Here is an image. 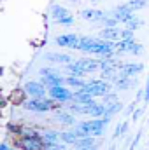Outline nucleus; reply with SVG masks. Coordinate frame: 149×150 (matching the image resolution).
<instances>
[{"mask_svg": "<svg viewBox=\"0 0 149 150\" xmlns=\"http://www.w3.org/2000/svg\"><path fill=\"white\" fill-rule=\"evenodd\" d=\"M109 120H111L109 117H93V119L77 122L72 127L75 129V133H77L79 138H82V136H95V138H100V136H104Z\"/></svg>", "mask_w": 149, "mask_h": 150, "instance_id": "f257e3e1", "label": "nucleus"}, {"mask_svg": "<svg viewBox=\"0 0 149 150\" xmlns=\"http://www.w3.org/2000/svg\"><path fill=\"white\" fill-rule=\"evenodd\" d=\"M65 67V70L69 72V74H74V75H81V77H84V75L88 74H93V72H98L100 70V59H93V58H81V59H77V61H72V63H69V65H63Z\"/></svg>", "mask_w": 149, "mask_h": 150, "instance_id": "f03ea898", "label": "nucleus"}, {"mask_svg": "<svg viewBox=\"0 0 149 150\" xmlns=\"http://www.w3.org/2000/svg\"><path fill=\"white\" fill-rule=\"evenodd\" d=\"M58 107V101H54L53 98H30L23 103V108L28 110V112H35V113H42V112H49V110H54Z\"/></svg>", "mask_w": 149, "mask_h": 150, "instance_id": "7ed1b4c3", "label": "nucleus"}, {"mask_svg": "<svg viewBox=\"0 0 149 150\" xmlns=\"http://www.w3.org/2000/svg\"><path fill=\"white\" fill-rule=\"evenodd\" d=\"M88 54H95V56H116V42L114 40H105V38H93V44L90 47Z\"/></svg>", "mask_w": 149, "mask_h": 150, "instance_id": "20e7f679", "label": "nucleus"}, {"mask_svg": "<svg viewBox=\"0 0 149 150\" xmlns=\"http://www.w3.org/2000/svg\"><path fill=\"white\" fill-rule=\"evenodd\" d=\"M112 86L109 80H105V79H93V80H88V84L82 87L86 93H90L91 96H95V98H104L109 91H112Z\"/></svg>", "mask_w": 149, "mask_h": 150, "instance_id": "39448f33", "label": "nucleus"}, {"mask_svg": "<svg viewBox=\"0 0 149 150\" xmlns=\"http://www.w3.org/2000/svg\"><path fill=\"white\" fill-rule=\"evenodd\" d=\"M40 82L49 89V87H53V86H62V84H65V77H62V74L58 72V70H54V68H51V67H47V68H40Z\"/></svg>", "mask_w": 149, "mask_h": 150, "instance_id": "423d86ee", "label": "nucleus"}, {"mask_svg": "<svg viewBox=\"0 0 149 150\" xmlns=\"http://www.w3.org/2000/svg\"><path fill=\"white\" fill-rule=\"evenodd\" d=\"M47 96L53 98V100L58 101V103H67V101H72L74 91H72V87H65V86L62 84V86H53V87H49V89H47Z\"/></svg>", "mask_w": 149, "mask_h": 150, "instance_id": "0eeeda50", "label": "nucleus"}, {"mask_svg": "<svg viewBox=\"0 0 149 150\" xmlns=\"http://www.w3.org/2000/svg\"><path fill=\"white\" fill-rule=\"evenodd\" d=\"M51 18L56 25H62V26H70L74 23V16L62 5H53L51 7Z\"/></svg>", "mask_w": 149, "mask_h": 150, "instance_id": "6e6552de", "label": "nucleus"}, {"mask_svg": "<svg viewBox=\"0 0 149 150\" xmlns=\"http://www.w3.org/2000/svg\"><path fill=\"white\" fill-rule=\"evenodd\" d=\"M14 147H18L19 150H44L46 143L40 136H27V138L21 136L14 143Z\"/></svg>", "mask_w": 149, "mask_h": 150, "instance_id": "1a4fd4ad", "label": "nucleus"}, {"mask_svg": "<svg viewBox=\"0 0 149 150\" xmlns=\"http://www.w3.org/2000/svg\"><path fill=\"white\" fill-rule=\"evenodd\" d=\"M23 91H25L30 98H44V96L47 94V87H46L42 82H39V80H30V82H27V84L23 86Z\"/></svg>", "mask_w": 149, "mask_h": 150, "instance_id": "9d476101", "label": "nucleus"}, {"mask_svg": "<svg viewBox=\"0 0 149 150\" xmlns=\"http://www.w3.org/2000/svg\"><path fill=\"white\" fill-rule=\"evenodd\" d=\"M79 40H81V37L75 35V33H63V35H58L54 38V44L58 47H67V49H75L77 51Z\"/></svg>", "mask_w": 149, "mask_h": 150, "instance_id": "9b49d317", "label": "nucleus"}, {"mask_svg": "<svg viewBox=\"0 0 149 150\" xmlns=\"http://www.w3.org/2000/svg\"><path fill=\"white\" fill-rule=\"evenodd\" d=\"M107 11H102V9H95V7H88V9H82L81 11V18L90 21V23H102V19L105 18Z\"/></svg>", "mask_w": 149, "mask_h": 150, "instance_id": "f8f14e48", "label": "nucleus"}, {"mask_svg": "<svg viewBox=\"0 0 149 150\" xmlns=\"http://www.w3.org/2000/svg\"><path fill=\"white\" fill-rule=\"evenodd\" d=\"M109 12H111L114 18H117V19H119V23H123V25H125V23H126L133 14H135V12L130 9V5H128V4H121V5H117V7L111 9Z\"/></svg>", "mask_w": 149, "mask_h": 150, "instance_id": "ddd939ff", "label": "nucleus"}, {"mask_svg": "<svg viewBox=\"0 0 149 150\" xmlns=\"http://www.w3.org/2000/svg\"><path fill=\"white\" fill-rule=\"evenodd\" d=\"M44 59L49 61L51 65H69L72 63V56L67 54V52H46L44 54Z\"/></svg>", "mask_w": 149, "mask_h": 150, "instance_id": "4468645a", "label": "nucleus"}, {"mask_svg": "<svg viewBox=\"0 0 149 150\" xmlns=\"http://www.w3.org/2000/svg\"><path fill=\"white\" fill-rule=\"evenodd\" d=\"M142 70H144L142 63H121V67H119L121 77H137Z\"/></svg>", "mask_w": 149, "mask_h": 150, "instance_id": "2eb2a0df", "label": "nucleus"}, {"mask_svg": "<svg viewBox=\"0 0 149 150\" xmlns=\"http://www.w3.org/2000/svg\"><path fill=\"white\" fill-rule=\"evenodd\" d=\"M75 113H72L69 108L67 110H56L54 112V122L62 124V126H75Z\"/></svg>", "mask_w": 149, "mask_h": 150, "instance_id": "dca6fc26", "label": "nucleus"}, {"mask_svg": "<svg viewBox=\"0 0 149 150\" xmlns=\"http://www.w3.org/2000/svg\"><path fill=\"white\" fill-rule=\"evenodd\" d=\"M133 44H135V38H119V40L116 42V56L130 54Z\"/></svg>", "mask_w": 149, "mask_h": 150, "instance_id": "f3484780", "label": "nucleus"}, {"mask_svg": "<svg viewBox=\"0 0 149 150\" xmlns=\"http://www.w3.org/2000/svg\"><path fill=\"white\" fill-rule=\"evenodd\" d=\"M72 101H74V103H81V105H93V103H97V101H95V96H91V94L86 93L84 89H75Z\"/></svg>", "mask_w": 149, "mask_h": 150, "instance_id": "a211bd4d", "label": "nucleus"}, {"mask_svg": "<svg viewBox=\"0 0 149 150\" xmlns=\"http://www.w3.org/2000/svg\"><path fill=\"white\" fill-rule=\"evenodd\" d=\"M40 138L44 140L46 145H49V143H58V142H62V131H58V129H44V131L40 133Z\"/></svg>", "mask_w": 149, "mask_h": 150, "instance_id": "6ab92c4d", "label": "nucleus"}, {"mask_svg": "<svg viewBox=\"0 0 149 150\" xmlns=\"http://www.w3.org/2000/svg\"><path fill=\"white\" fill-rule=\"evenodd\" d=\"M133 86H137V79L135 77H119L114 82V89L116 91H128Z\"/></svg>", "mask_w": 149, "mask_h": 150, "instance_id": "aec40b11", "label": "nucleus"}, {"mask_svg": "<svg viewBox=\"0 0 149 150\" xmlns=\"http://www.w3.org/2000/svg\"><path fill=\"white\" fill-rule=\"evenodd\" d=\"M121 30H123V28H119V26H109V28H102V32H100V37L105 38V40H114V42H117V40L121 38Z\"/></svg>", "mask_w": 149, "mask_h": 150, "instance_id": "412c9836", "label": "nucleus"}, {"mask_svg": "<svg viewBox=\"0 0 149 150\" xmlns=\"http://www.w3.org/2000/svg\"><path fill=\"white\" fill-rule=\"evenodd\" d=\"M65 84H67L69 87H72V89H82V87L88 84V80H86L84 77H81V75L70 74L69 77H65Z\"/></svg>", "mask_w": 149, "mask_h": 150, "instance_id": "4be33fe9", "label": "nucleus"}, {"mask_svg": "<svg viewBox=\"0 0 149 150\" xmlns=\"http://www.w3.org/2000/svg\"><path fill=\"white\" fill-rule=\"evenodd\" d=\"M95 145H97V138L95 136H82V138L77 140V143L74 147L75 149H81V150H88L91 147H95Z\"/></svg>", "mask_w": 149, "mask_h": 150, "instance_id": "5701e85b", "label": "nucleus"}, {"mask_svg": "<svg viewBox=\"0 0 149 150\" xmlns=\"http://www.w3.org/2000/svg\"><path fill=\"white\" fill-rule=\"evenodd\" d=\"M77 140H79V136H77V133H75L74 127L69 129V131H62V142H63V143H67V145H75Z\"/></svg>", "mask_w": 149, "mask_h": 150, "instance_id": "b1692460", "label": "nucleus"}, {"mask_svg": "<svg viewBox=\"0 0 149 150\" xmlns=\"http://www.w3.org/2000/svg\"><path fill=\"white\" fill-rule=\"evenodd\" d=\"M102 26H104V28H109V26H119V19H117V18H114L111 12L107 11L105 18L102 19Z\"/></svg>", "mask_w": 149, "mask_h": 150, "instance_id": "393cba45", "label": "nucleus"}, {"mask_svg": "<svg viewBox=\"0 0 149 150\" xmlns=\"http://www.w3.org/2000/svg\"><path fill=\"white\" fill-rule=\"evenodd\" d=\"M121 110H123V103H121V101H116V103H111V105H107V112H105V117H109V119H111L112 115L119 113Z\"/></svg>", "mask_w": 149, "mask_h": 150, "instance_id": "a878e982", "label": "nucleus"}, {"mask_svg": "<svg viewBox=\"0 0 149 150\" xmlns=\"http://www.w3.org/2000/svg\"><path fill=\"white\" fill-rule=\"evenodd\" d=\"M142 25H144V21H142V19H139L135 14H133L126 23H125V26H126V28H130V30H137V28H139V26H142Z\"/></svg>", "mask_w": 149, "mask_h": 150, "instance_id": "bb28decb", "label": "nucleus"}, {"mask_svg": "<svg viewBox=\"0 0 149 150\" xmlns=\"http://www.w3.org/2000/svg\"><path fill=\"white\" fill-rule=\"evenodd\" d=\"M126 131H128V120H123V122H119V124L116 126V131H114L112 138H119V136H123Z\"/></svg>", "mask_w": 149, "mask_h": 150, "instance_id": "cd10ccee", "label": "nucleus"}, {"mask_svg": "<svg viewBox=\"0 0 149 150\" xmlns=\"http://www.w3.org/2000/svg\"><path fill=\"white\" fill-rule=\"evenodd\" d=\"M128 5H130V9L133 11V12H139L140 9H144L146 5H148V0H130V2H126Z\"/></svg>", "mask_w": 149, "mask_h": 150, "instance_id": "c85d7f7f", "label": "nucleus"}, {"mask_svg": "<svg viewBox=\"0 0 149 150\" xmlns=\"http://www.w3.org/2000/svg\"><path fill=\"white\" fill-rule=\"evenodd\" d=\"M102 101L105 103V105H111V103H116V101H119V98H117V93L116 91H109L104 98H102Z\"/></svg>", "mask_w": 149, "mask_h": 150, "instance_id": "c756f323", "label": "nucleus"}, {"mask_svg": "<svg viewBox=\"0 0 149 150\" xmlns=\"http://www.w3.org/2000/svg\"><path fill=\"white\" fill-rule=\"evenodd\" d=\"M44 150H69V149H67V143L58 142V143H49V145H46Z\"/></svg>", "mask_w": 149, "mask_h": 150, "instance_id": "7c9ffc66", "label": "nucleus"}, {"mask_svg": "<svg viewBox=\"0 0 149 150\" xmlns=\"http://www.w3.org/2000/svg\"><path fill=\"white\" fill-rule=\"evenodd\" d=\"M130 54H133V56H139V54H142V44L135 42V44H133V47H132V51H130Z\"/></svg>", "mask_w": 149, "mask_h": 150, "instance_id": "2f4dec72", "label": "nucleus"}, {"mask_svg": "<svg viewBox=\"0 0 149 150\" xmlns=\"http://www.w3.org/2000/svg\"><path fill=\"white\" fill-rule=\"evenodd\" d=\"M133 32H135V30H130V28L125 26V28L121 30V38H133V35H135Z\"/></svg>", "mask_w": 149, "mask_h": 150, "instance_id": "473e14b6", "label": "nucleus"}, {"mask_svg": "<svg viewBox=\"0 0 149 150\" xmlns=\"http://www.w3.org/2000/svg\"><path fill=\"white\" fill-rule=\"evenodd\" d=\"M144 103H149V77L146 80V86H144Z\"/></svg>", "mask_w": 149, "mask_h": 150, "instance_id": "72a5a7b5", "label": "nucleus"}, {"mask_svg": "<svg viewBox=\"0 0 149 150\" xmlns=\"http://www.w3.org/2000/svg\"><path fill=\"white\" fill-rule=\"evenodd\" d=\"M139 140H140V129H139V133L135 134V138H133V142H132V145H130V150H135L137 143H139Z\"/></svg>", "mask_w": 149, "mask_h": 150, "instance_id": "f704fd0d", "label": "nucleus"}, {"mask_svg": "<svg viewBox=\"0 0 149 150\" xmlns=\"http://www.w3.org/2000/svg\"><path fill=\"white\" fill-rule=\"evenodd\" d=\"M142 112H144L142 108H135V112H133V115H132V120H133V122H137V120H139V117L142 115Z\"/></svg>", "mask_w": 149, "mask_h": 150, "instance_id": "c9c22d12", "label": "nucleus"}, {"mask_svg": "<svg viewBox=\"0 0 149 150\" xmlns=\"http://www.w3.org/2000/svg\"><path fill=\"white\" fill-rule=\"evenodd\" d=\"M0 150H11V147H9L7 143H2V145H0Z\"/></svg>", "mask_w": 149, "mask_h": 150, "instance_id": "e433bc0d", "label": "nucleus"}, {"mask_svg": "<svg viewBox=\"0 0 149 150\" xmlns=\"http://www.w3.org/2000/svg\"><path fill=\"white\" fill-rule=\"evenodd\" d=\"M70 2H81V0H70Z\"/></svg>", "mask_w": 149, "mask_h": 150, "instance_id": "4c0bfd02", "label": "nucleus"}, {"mask_svg": "<svg viewBox=\"0 0 149 150\" xmlns=\"http://www.w3.org/2000/svg\"><path fill=\"white\" fill-rule=\"evenodd\" d=\"M11 150H16V149H11Z\"/></svg>", "mask_w": 149, "mask_h": 150, "instance_id": "58836bf2", "label": "nucleus"}]
</instances>
